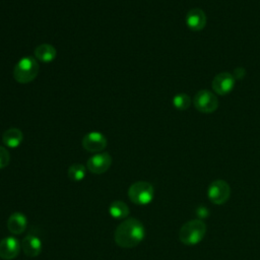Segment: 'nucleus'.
<instances>
[{
    "instance_id": "obj_1",
    "label": "nucleus",
    "mask_w": 260,
    "mask_h": 260,
    "mask_svg": "<svg viewBox=\"0 0 260 260\" xmlns=\"http://www.w3.org/2000/svg\"><path fill=\"white\" fill-rule=\"evenodd\" d=\"M145 230L137 218H127L116 229L114 239L121 248H134L144 239Z\"/></svg>"
},
{
    "instance_id": "obj_2",
    "label": "nucleus",
    "mask_w": 260,
    "mask_h": 260,
    "mask_svg": "<svg viewBox=\"0 0 260 260\" xmlns=\"http://www.w3.org/2000/svg\"><path fill=\"white\" fill-rule=\"evenodd\" d=\"M206 234V224L201 219H192L185 222L179 231V240L187 246L199 244Z\"/></svg>"
},
{
    "instance_id": "obj_3",
    "label": "nucleus",
    "mask_w": 260,
    "mask_h": 260,
    "mask_svg": "<svg viewBox=\"0 0 260 260\" xmlns=\"http://www.w3.org/2000/svg\"><path fill=\"white\" fill-rule=\"evenodd\" d=\"M39 73V64L31 56H25L18 60L13 69V78L19 83L32 81Z\"/></svg>"
},
{
    "instance_id": "obj_4",
    "label": "nucleus",
    "mask_w": 260,
    "mask_h": 260,
    "mask_svg": "<svg viewBox=\"0 0 260 260\" xmlns=\"http://www.w3.org/2000/svg\"><path fill=\"white\" fill-rule=\"evenodd\" d=\"M154 196L153 186L145 181L133 183L128 189V197L131 202L137 205L149 204Z\"/></svg>"
},
{
    "instance_id": "obj_5",
    "label": "nucleus",
    "mask_w": 260,
    "mask_h": 260,
    "mask_svg": "<svg viewBox=\"0 0 260 260\" xmlns=\"http://www.w3.org/2000/svg\"><path fill=\"white\" fill-rule=\"evenodd\" d=\"M207 196L213 204H224L231 196V187L224 180H215L209 185Z\"/></svg>"
},
{
    "instance_id": "obj_6",
    "label": "nucleus",
    "mask_w": 260,
    "mask_h": 260,
    "mask_svg": "<svg viewBox=\"0 0 260 260\" xmlns=\"http://www.w3.org/2000/svg\"><path fill=\"white\" fill-rule=\"evenodd\" d=\"M195 108L202 113L214 112L218 107L216 96L209 90H200L194 96Z\"/></svg>"
},
{
    "instance_id": "obj_7",
    "label": "nucleus",
    "mask_w": 260,
    "mask_h": 260,
    "mask_svg": "<svg viewBox=\"0 0 260 260\" xmlns=\"http://www.w3.org/2000/svg\"><path fill=\"white\" fill-rule=\"evenodd\" d=\"M112 165V157L108 152H98L90 156L86 162V169L92 174H104Z\"/></svg>"
},
{
    "instance_id": "obj_8",
    "label": "nucleus",
    "mask_w": 260,
    "mask_h": 260,
    "mask_svg": "<svg viewBox=\"0 0 260 260\" xmlns=\"http://www.w3.org/2000/svg\"><path fill=\"white\" fill-rule=\"evenodd\" d=\"M107 146V138L98 131L88 132L82 138V147L89 152H100Z\"/></svg>"
},
{
    "instance_id": "obj_9",
    "label": "nucleus",
    "mask_w": 260,
    "mask_h": 260,
    "mask_svg": "<svg viewBox=\"0 0 260 260\" xmlns=\"http://www.w3.org/2000/svg\"><path fill=\"white\" fill-rule=\"evenodd\" d=\"M21 244L14 237H6L0 241V258L3 260H12L20 252Z\"/></svg>"
},
{
    "instance_id": "obj_10",
    "label": "nucleus",
    "mask_w": 260,
    "mask_h": 260,
    "mask_svg": "<svg viewBox=\"0 0 260 260\" xmlns=\"http://www.w3.org/2000/svg\"><path fill=\"white\" fill-rule=\"evenodd\" d=\"M235 85V78L228 72L217 74L212 80V88L218 94H226L232 91Z\"/></svg>"
},
{
    "instance_id": "obj_11",
    "label": "nucleus",
    "mask_w": 260,
    "mask_h": 260,
    "mask_svg": "<svg viewBox=\"0 0 260 260\" xmlns=\"http://www.w3.org/2000/svg\"><path fill=\"white\" fill-rule=\"evenodd\" d=\"M42 241L37 235L29 234L25 236L21 241V250L27 257L34 258L39 256L42 252Z\"/></svg>"
},
{
    "instance_id": "obj_12",
    "label": "nucleus",
    "mask_w": 260,
    "mask_h": 260,
    "mask_svg": "<svg viewBox=\"0 0 260 260\" xmlns=\"http://www.w3.org/2000/svg\"><path fill=\"white\" fill-rule=\"evenodd\" d=\"M27 226L26 216L21 212H13L7 220V229L12 235L22 234Z\"/></svg>"
},
{
    "instance_id": "obj_13",
    "label": "nucleus",
    "mask_w": 260,
    "mask_h": 260,
    "mask_svg": "<svg viewBox=\"0 0 260 260\" xmlns=\"http://www.w3.org/2000/svg\"><path fill=\"white\" fill-rule=\"evenodd\" d=\"M186 24L192 30H201L206 24L205 13L199 9H191L186 15Z\"/></svg>"
},
{
    "instance_id": "obj_14",
    "label": "nucleus",
    "mask_w": 260,
    "mask_h": 260,
    "mask_svg": "<svg viewBox=\"0 0 260 260\" xmlns=\"http://www.w3.org/2000/svg\"><path fill=\"white\" fill-rule=\"evenodd\" d=\"M23 139V134L18 128H9L2 135V142L10 148L18 147Z\"/></svg>"
},
{
    "instance_id": "obj_15",
    "label": "nucleus",
    "mask_w": 260,
    "mask_h": 260,
    "mask_svg": "<svg viewBox=\"0 0 260 260\" xmlns=\"http://www.w3.org/2000/svg\"><path fill=\"white\" fill-rule=\"evenodd\" d=\"M35 56L36 58L44 63H50L52 62L57 55V51L55 49V47H53L50 44H41L39 45L35 51Z\"/></svg>"
},
{
    "instance_id": "obj_16",
    "label": "nucleus",
    "mask_w": 260,
    "mask_h": 260,
    "mask_svg": "<svg viewBox=\"0 0 260 260\" xmlns=\"http://www.w3.org/2000/svg\"><path fill=\"white\" fill-rule=\"evenodd\" d=\"M129 212L130 211H129L128 205L121 200L113 201L109 206L110 215L116 219L126 218L129 215Z\"/></svg>"
},
{
    "instance_id": "obj_17",
    "label": "nucleus",
    "mask_w": 260,
    "mask_h": 260,
    "mask_svg": "<svg viewBox=\"0 0 260 260\" xmlns=\"http://www.w3.org/2000/svg\"><path fill=\"white\" fill-rule=\"evenodd\" d=\"M67 175L70 180L74 182H79L83 180L86 175L85 166H83L82 164H73L68 168Z\"/></svg>"
},
{
    "instance_id": "obj_18",
    "label": "nucleus",
    "mask_w": 260,
    "mask_h": 260,
    "mask_svg": "<svg viewBox=\"0 0 260 260\" xmlns=\"http://www.w3.org/2000/svg\"><path fill=\"white\" fill-rule=\"evenodd\" d=\"M173 105L178 110H186L190 106V99L185 93H178L173 98Z\"/></svg>"
},
{
    "instance_id": "obj_19",
    "label": "nucleus",
    "mask_w": 260,
    "mask_h": 260,
    "mask_svg": "<svg viewBox=\"0 0 260 260\" xmlns=\"http://www.w3.org/2000/svg\"><path fill=\"white\" fill-rule=\"evenodd\" d=\"M10 161V154L8 150L0 145V169H4L8 166Z\"/></svg>"
}]
</instances>
